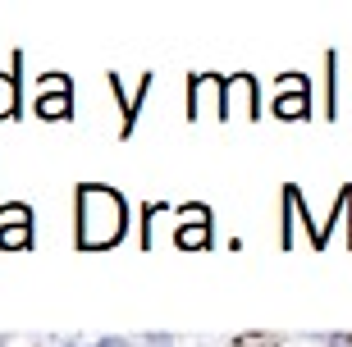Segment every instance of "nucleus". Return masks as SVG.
Here are the masks:
<instances>
[{"label": "nucleus", "instance_id": "nucleus-1", "mask_svg": "<svg viewBox=\"0 0 352 347\" xmlns=\"http://www.w3.org/2000/svg\"><path fill=\"white\" fill-rule=\"evenodd\" d=\"M129 229V210L110 188H78V243L82 247H115Z\"/></svg>", "mask_w": 352, "mask_h": 347}, {"label": "nucleus", "instance_id": "nucleus-2", "mask_svg": "<svg viewBox=\"0 0 352 347\" xmlns=\"http://www.w3.org/2000/svg\"><path fill=\"white\" fill-rule=\"evenodd\" d=\"M274 115L279 119H302L311 115V91H307V78L288 74L274 82Z\"/></svg>", "mask_w": 352, "mask_h": 347}, {"label": "nucleus", "instance_id": "nucleus-3", "mask_svg": "<svg viewBox=\"0 0 352 347\" xmlns=\"http://www.w3.org/2000/svg\"><path fill=\"white\" fill-rule=\"evenodd\" d=\"M37 115L41 119H69V115H74V105H69V78H60V74H46V78H41Z\"/></svg>", "mask_w": 352, "mask_h": 347}, {"label": "nucleus", "instance_id": "nucleus-4", "mask_svg": "<svg viewBox=\"0 0 352 347\" xmlns=\"http://www.w3.org/2000/svg\"><path fill=\"white\" fill-rule=\"evenodd\" d=\"M229 110H243L248 119H256V82L248 74L238 78H224V115Z\"/></svg>", "mask_w": 352, "mask_h": 347}, {"label": "nucleus", "instance_id": "nucleus-5", "mask_svg": "<svg viewBox=\"0 0 352 347\" xmlns=\"http://www.w3.org/2000/svg\"><path fill=\"white\" fill-rule=\"evenodd\" d=\"M201 110H210V115H224V78H192V115H201Z\"/></svg>", "mask_w": 352, "mask_h": 347}, {"label": "nucleus", "instance_id": "nucleus-6", "mask_svg": "<svg viewBox=\"0 0 352 347\" xmlns=\"http://www.w3.org/2000/svg\"><path fill=\"white\" fill-rule=\"evenodd\" d=\"M183 215H188V224L179 229V247H206L210 243V219H206V210L188 206Z\"/></svg>", "mask_w": 352, "mask_h": 347}, {"label": "nucleus", "instance_id": "nucleus-7", "mask_svg": "<svg viewBox=\"0 0 352 347\" xmlns=\"http://www.w3.org/2000/svg\"><path fill=\"white\" fill-rule=\"evenodd\" d=\"M0 247H5V251H14V247H19V251H28V247H32L28 219H19V224H14V219H5V224H0Z\"/></svg>", "mask_w": 352, "mask_h": 347}, {"label": "nucleus", "instance_id": "nucleus-8", "mask_svg": "<svg viewBox=\"0 0 352 347\" xmlns=\"http://www.w3.org/2000/svg\"><path fill=\"white\" fill-rule=\"evenodd\" d=\"M14 110H19V78L0 74V119H10Z\"/></svg>", "mask_w": 352, "mask_h": 347}, {"label": "nucleus", "instance_id": "nucleus-9", "mask_svg": "<svg viewBox=\"0 0 352 347\" xmlns=\"http://www.w3.org/2000/svg\"><path fill=\"white\" fill-rule=\"evenodd\" d=\"M96 347H129V343H124V338H101Z\"/></svg>", "mask_w": 352, "mask_h": 347}]
</instances>
